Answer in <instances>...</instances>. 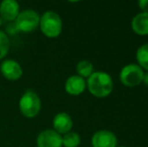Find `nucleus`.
Returning <instances> with one entry per match:
<instances>
[{
    "mask_svg": "<svg viewBox=\"0 0 148 147\" xmlns=\"http://www.w3.org/2000/svg\"><path fill=\"white\" fill-rule=\"evenodd\" d=\"M40 15L32 9H25L20 11L17 18L14 21L18 31L29 34L35 30L39 26Z\"/></svg>",
    "mask_w": 148,
    "mask_h": 147,
    "instance_id": "4",
    "label": "nucleus"
},
{
    "mask_svg": "<svg viewBox=\"0 0 148 147\" xmlns=\"http://www.w3.org/2000/svg\"><path fill=\"white\" fill-rule=\"evenodd\" d=\"M93 147H117L118 139L116 135L108 130H100L92 136Z\"/></svg>",
    "mask_w": 148,
    "mask_h": 147,
    "instance_id": "8",
    "label": "nucleus"
},
{
    "mask_svg": "<svg viewBox=\"0 0 148 147\" xmlns=\"http://www.w3.org/2000/svg\"><path fill=\"white\" fill-rule=\"evenodd\" d=\"M144 71L136 64L125 66L120 72V81L124 86L132 88L140 85L143 81Z\"/></svg>",
    "mask_w": 148,
    "mask_h": 147,
    "instance_id": "5",
    "label": "nucleus"
},
{
    "mask_svg": "<svg viewBox=\"0 0 148 147\" xmlns=\"http://www.w3.org/2000/svg\"><path fill=\"white\" fill-rule=\"evenodd\" d=\"M76 70L78 76L82 77L83 79H88L94 73V66L91 62L87 61V59H83V61H80L78 63Z\"/></svg>",
    "mask_w": 148,
    "mask_h": 147,
    "instance_id": "14",
    "label": "nucleus"
},
{
    "mask_svg": "<svg viewBox=\"0 0 148 147\" xmlns=\"http://www.w3.org/2000/svg\"><path fill=\"white\" fill-rule=\"evenodd\" d=\"M117 147H125V146H117Z\"/></svg>",
    "mask_w": 148,
    "mask_h": 147,
    "instance_id": "20",
    "label": "nucleus"
},
{
    "mask_svg": "<svg viewBox=\"0 0 148 147\" xmlns=\"http://www.w3.org/2000/svg\"><path fill=\"white\" fill-rule=\"evenodd\" d=\"M10 49V41L8 36L5 32L0 30V59H4L7 55Z\"/></svg>",
    "mask_w": 148,
    "mask_h": 147,
    "instance_id": "16",
    "label": "nucleus"
},
{
    "mask_svg": "<svg viewBox=\"0 0 148 147\" xmlns=\"http://www.w3.org/2000/svg\"><path fill=\"white\" fill-rule=\"evenodd\" d=\"M1 24H2V18H1V16H0V26H1Z\"/></svg>",
    "mask_w": 148,
    "mask_h": 147,
    "instance_id": "19",
    "label": "nucleus"
},
{
    "mask_svg": "<svg viewBox=\"0 0 148 147\" xmlns=\"http://www.w3.org/2000/svg\"><path fill=\"white\" fill-rule=\"evenodd\" d=\"M136 59L139 67L148 72V43L138 47L136 51Z\"/></svg>",
    "mask_w": 148,
    "mask_h": 147,
    "instance_id": "13",
    "label": "nucleus"
},
{
    "mask_svg": "<svg viewBox=\"0 0 148 147\" xmlns=\"http://www.w3.org/2000/svg\"><path fill=\"white\" fill-rule=\"evenodd\" d=\"M37 147H62V135L53 129L41 131L36 138Z\"/></svg>",
    "mask_w": 148,
    "mask_h": 147,
    "instance_id": "6",
    "label": "nucleus"
},
{
    "mask_svg": "<svg viewBox=\"0 0 148 147\" xmlns=\"http://www.w3.org/2000/svg\"><path fill=\"white\" fill-rule=\"evenodd\" d=\"M87 88V82L85 79L78 75H74L66 79L64 84V90L72 96H79L83 94Z\"/></svg>",
    "mask_w": 148,
    "mask_h": 147,
    "instance_id": "11",
    "label": "nucleus"
},
{
    "mask_svg": "<svg viewBox=\"0 0 148 147\" xmlns=\"http://www.w3.org/2000/svg\"><path fill=\"white\" fill-rule=\"evenodd\" d=\"M64 147H78L81 144V137L76 132H69L62 136Z\"/></svg>",
    "mask_w": 148,
    "mask_h": 147,
    "instance_id": "15",
    "label": "nucleus"
},
{
    "mask_svg": "<svg viewBox=\"0 0 148 147\" xmlns=\"http://www.w3.org/2000/svg\"><path fill=\"white\" fill-rule=\"evenodd\" d=\"M138 6L142 12H148V0H140L138 2Z\"/></svg>",
    "mask_w": 148,
    "mask_h": 147,
    "instance_id": "17",
    "label": "nucleus"
},
{
    "mask_svg": "<svg viewBox=\"0 0 148 147\" xmlns=\"http://www.w3.org/2000/svg\"><path fill=\"white\" fill-rule=\"evenodd\" d=\"M19 13V4L15 0H3L0 3V16L5 21H15Z\"/></svg>",
    "mask_w": 148,
    "mask_h": 147,
    "instance_id": "9",
    "label": "nucleus"
},
{
    "mask_svg": "<svg viewBox=\"0 0 148 147\" xmlns=\"http://www.w3.org/2000/svg\"><path fill=\"white\" fill-rule=\"evenodd\" d=\"M73 120L72 117L66 112H60L58 113L53 117V130L60 134V135H64V134L71 132L73 128Z\"/></svg>",
    "mask_w": 148,
    "mask_h": 147,
    "instance_id": "10",
    "label": "nucleus"
},
{
    "mask_svg": "<svg viewBox=\"0 0 148 147\" xmlns=\"http://www.w3.org/2000/svg\"><path fill=\"white\" fill-rule=\"evenodd\" d=\"M142 83H144V85L146 87H148V72L147 73H144V76H143V81Z\"/></svg>",
    "mask_w": 148,
    "mask_h": 147,
    "instance_id": "18",
    "label": "nucleus"
},
{
    "mask_svg": "<svg viewBox=\"0 0 148 147\" xmlns=\"http://www.w3.org/2000/svg\"><path fill=\"white\" fill-rule=\"evenodd\" d=\"M19 110L26 118H34L41 110V101L35 92L28 90L23 93L19 100Z\"/></svg>",
    "mask_w": 148,
    "mask_h": 147,
    "instance_id": "3",
    "label": "nucleus"
},
{
    "mask_svg": "<svg viewBox=\"0 0 148 147\" xmlns=\"http://www.w3.org/2000/svg\"><path fill=\"white\" fill-rule=\"evenodd\" d=\"M39 28L41 32L49 38L60 36L62 31V20L55 11H45L40 16Z\"/></svg>",
    "mask_w": 148,
    "mask_h": 147,
    "instance_id": "2",
    "label": "nucleus"
},
{
    "mask_svg": "<svg viewBox=\"0 0 148 147\" xmlns=\"http://www.w3.org/2000/svg\"><path fill=\"white\" fill-rule=\"evenodd\" d=\"M86 82L89 92L97 98H106L113 91L112 77L106 72H94Z\"/></svg>",
    "mask_w": 148,
    "mask_h": 147,
    "instance_id": "1",
    "label": "nucleus"
},
{
    "mask_svg": "<svg viewBox=\"0 0 148 147\" xmlns=\"http://www.w3.org/2000/svg\"><path fill=\"white\" fill-rule=\"evenodd\" d=\"M131 28L136 34L148 36V12H140L132 18Z\"/></svg>",
    "mask_w": 148,
    "mask_h": 147,
    "instance_id": "12",
    "label": "nucleus"
},
{
    "mask_svg": "<svg viewBox=\"0 0 148 147\" xmlns=\"http://www.w3.org/2000/svg\"><path fill=\"white\" fill-rule=\"evenodd\" d=\"M2 76L9 81H17L22 77L23 70L18 62L14 59H5L0 65Z\"/></svg>",
    "mask_w": 148,
    "mask_h": 147,
    "instance_id": "7",
    "label": "nucleus"
}]
</instances>
